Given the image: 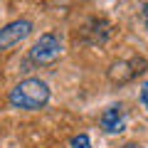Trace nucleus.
<instances>
[{
    "mask_svg": "<svg viewBox=\"0 0 148 148\" xmlns=\"http://www.w3.org/2000/svg\"><path fill=\"white\" fill-rule=\"evenodd\" d=\"M49 101V86L42 79H25L10 91V104L22 111H37L47 106Z\"/></svg>",
    "mask_w": 148,
    "mask_h": 148,
    "instance_id": "f257e3e1",
    "label": "nucleus"
},
{
    "mask_svg": "<svg viewBox=\"0 0 148 148\" xmlns=\"http://www.w3.org/2000/svg\"><path fill=\"white\" fill-rule=\"evenodd\" d=\"M59 54H62V40H59L54 32L40 35V40H37V42L32 45V49H30V59L35 64H40V67L54 64L59 59Z\"/></svg>",
    "mask_w": 148,
    "mask_h": 148,
    "instance_id": "f03ea898",
    "label": "nucleus"
},
{
    "mask_svg": "<svg viewBox=\"0 0 148 148\" xmlns=\"http://www.w3.org/2000/svg\"><path fill=\"white\" fill-rule=\"evenodd\" d=\"M32 32L30 20H12L0 30V49H10L15 45H20L22 40H27Z\"/></svg>",
    "mask_w": 148,
    "mask_h": 148,
    "instance_id": "7ed1b4c3",
    "label": "nucleus"
},
{
    "mask_svg": "<svg viewBox=\"0 0 148 148\" xmlns=\"http://www.w3.org/2000/svg\"><path fill=\"white\" fill-rule=\"evenodd\" d=\"M101 128L106 133H121L126 128V109L121 104H114L109 109H104V114H101Z\"/></svg>",
    "mask_w": 148,
    "mask_h": 148,
    "instance_id": "20e7f679",
    "label": "nucleus"
},
{
    "mask_svg": "<svg viewBox=\"0 0 148 148\" xmlns=\"http://www.w3.org/2000/svg\"><path fill=\"white\" fill-rule=\"evenodd\" d=\"M72 148H91V141H89V136H86V133H79V136H74V141H72Z\"/></svg>",
    "mask_w": 148,
    "mask_h": 148,
    "instance_id": "39448f33",
    "label": "nucleus"
},
{
    "mask_svg": "<svg viewBox=\"0 0 148 148\" xmlns=\"http://www.w3.org/2000/svg\"><path fill=\"white\" fill-rule=\"evenodd\" d=\"M141 101H143V106L148 109V82L141 86Z\"/></svg>",
    "mask_w": 148,
    "mask_h": 148,
    "instance_id": "423d86ee",
    "label": "nucleus"
},
{
    "mask_svg": "<svg viewBox=\"0 0 148 148\" xmlns=\"http://www.w3.org/2000/svg\"><path fill=\"white\" fill-rule=\"evenodd\" d=\"M143 17H146V25H148V3L143 5Z\"/></svg>",
    "mask_w": 148,
    "mask_h": 148,
    "instance_id": "0eeeda50",
    "label": "nucleus"
},
{
    "mask_svg": "<svg viewBox=\"0 0 148 148\" xmlns=\"http://www.w3.org/2000/svg\"><path fill=\"white\" fill-rule=\"evenodd\" d=\"M123 148H141V146H138V143H126Z\"/></svg>",
    "mask_w": 148,
    "mask_h": 148,
    "instance_id": "6e6552de",
    "label": "nucleus"
}]
</instances>
